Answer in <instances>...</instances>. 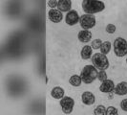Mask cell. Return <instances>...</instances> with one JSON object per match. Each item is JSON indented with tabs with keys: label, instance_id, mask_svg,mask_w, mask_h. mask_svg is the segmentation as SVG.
<instances>
[{
	"label": "cell",
	"instance_id": "6da1fadb",
	"mask_svg": "<svg viewBox=\"0 0 127 115\" xmlns=\"http://www.w3.org/2000/svg\"><path fill=\"white\" fill-rule=\"evenodd\" d=\"M81 6L83 12L87 14L101 13L105 10V3L98 0H83Z\"/></svg>",
	"mask_w": 127,
	"mask_h": 115
},
{
	"label": "cell",
	"instance_id": "7a4b0ae2",
	"mask_svg": "<svg viewBox=\"0 0 127 115\" xmlns=\"http://www.w3.org/2000/svg\"><path fill=\"white\" fill-rule=\"evenodd\" d=\"M97 73L98 71L93 64H87L82 68L80 72V77L82 79V82L86 84L94 83L97 79Z\"/></svg>",
	"mask_w": 127,
	"mask_h": 115
},
{
	"label": "cell",
	"instance_id": "3957f363",
	"mask_svg": "<svg viewBox=\"0 0 127 115\" xmlns=\"http://www.w3.org/2000/svg\"><path fill=\"white\" fill-rule=\"evenodd\" d=\"M92 63L99 71L106 70L109 68V59L106 55L101 53H95L92 57Z\"/></svg>",
	"mask_w": 127,
	"mask_h": 115
},
{
	"label": "cell",
	"instance_id": "277c9868",
	"mask_svg": "<svg viewBox=\"0 0 127 115\" xmlns=\"http://www.w3.org/2000/svg\"><path fill=\"white\" fill-rule=\"evenodd\" d=\"M115 55L118 58L127 56V40L123 38H117L113 43Z\"/></svg>",
	"mask_w": 127,
	"mask_h": 115
},
{
	"label": "cell",
	"instance_id": "5b68a950",
	"mask_svg": "<svg viewBox=\"0 0 127 115\" xmlns=\"http://www.w3.org/2000/svg\"><path fill=\"white\" fill-rule=\"evenodd\" d=\"M95 24H96V20H95V15L84 13L80 16L79 25L82 28V30H90V29L94 28Z\"/></svg>",
	"mask_w": 127,
	"mask_h": 115
},
{
	"label": "cell",
	"instance_id": "8992f818",
	"mask_svg": "<svg viewBox=\"0 0 127 115\" xmlns=\"http://www.w3.org/2000/svg\"><path fill=\"white\" fill-rule=\"evenodd\" d=\"M59 105L61 107V109L63 111V113L65 114H71L74 110L75 108V100L69 97V96H65L64 98H62L60 101H59Z\"/></svg>",
	"mask_w": 127,
	"mask_h": 115
},
{
	"label": "cell",
	"instance_id": "52a82bcc",
	"mask_svg": "<svg viewBox=\"0 0 127 115\" xmlns=\"http://www.w3.org/2000/svg\"><path fill=\"white\" fill-rule=\"evenodd\" d=\"M79 19H80V16H79L78 13L75 10H71L70 12L67 13L65 15V22L69 26H74L79 23Z\"/></svg>",
	"mask_w": 127,
	"mask_h": 115
},
{
	"label": "cell",
	"instance_id": "ba28073f",
	"mask_svg": "<svg viewBox=\"0 0 127 115\" xmlns=\"http://www.w3.org/2000/svg\"><path fill=\"white\" fill-rule=\"evenodd\" d=\"M48 17L52 22L59 23L63 19V13H61L57 9H50L49 12H48Z\"/></svg>",
	"mask_w": 127,
	"mask_h": 115
},
{
	"label": "cell",
	"instance_id": "9c48e42d",
	"mask_svg": "<svg viewBox=\"0 0 127 115\" xmlns=\"http://www.w3.org/2000/svg\"><path fill=\"white\" fill-rule=\"evenodd\" d=\"M115 83L112 80H106L104 82H102L101 84L99 85V91L102 92V93H106V94H109V93H112L113 91H115Z\"/></svg>",
	"mask_w": 127,
	"mask_h": 115
},
{
	"label": "cell",
	"instance_id": "30bf717a",
	"mask_svg": "<svg viewBox=\"0 0 127 115\" xmlns=\"http://www.w3.org/2000/svg\"><path fill=\"white\" fill-rule=\"evenodd\" d=\"M81 101L85 106H92L95 103V96L91 91H84L81 94Z\"/></svg>",
	"mask_w": 127,
	"mask_h": 115
},
{
	"label": "cell",
	"instance_id": "8fae6325",
	"mask_svg": "<svg viewBox=\"0 0 127 115\" xmlns=\"http://www.w3.org/2000/svg\"><path fill=\"white\" fill-rule=\"evenodd\" d=\"M77 38L82 43H88L92 39V32L89 30H81L77 34Z\"/></svg>",
	"mask_w": 127,
	"mask_h": 115
},
{
	"label": "cell",
	"instance_id": "7c38bea8",
	"mask_svg": "<svg viewBox=\"0 0 127 115\" xmlns=\"http://www.w3.org/2000/svg\"><path fill=\"white\" fill-rule=\"evenodd\" d=\"M72 8V1L71 0H59L57 10L61 13H69Z\"/></svg>",
	"mask_w": 127,
	"mask_h": 115
},
{
	"label": "cell",
	"instance_id": "4fadbf2b",
	"mask_svg": "<svg viewBox=\"0 0 127 115\" xmlns=\"http://www.w3.org/2000/svg\"><path fill=\"white\" fill-rule=\"evenodd\" d=\"M51 96L56 100H61L65 97V90L60 86H56L51 90Z\"/></svg>",
	"mask_w": 127,
	"mask_h": 115
},
{
	"label": "cell",
	"instance_id": "5bb4252c",
	"mask_svg": "<svg viewBox=\"0 0 127 115\" xmlns=\"http://www.w3.org/2000/svg\"><path fill=\"white\" fill-rule=\"evenodd\" d=\"M93 48L91 47V45H85L81 48L80 57L82 59H89L93 57Z\"/></svg>",
	"mask_w": 127,
	"mask_h": 115
},
{
	"label": "cell",
	"instance_id": "9a60e30c",
	"mask_svg": "<svg viewBox=\"0 0 127 115\" xmlns=\"http://www.w3.org/2000/svg\"><path fill=\"white\" fill-rule=\"evenodd\" d=\"M115 94L118 96H124L127 94V82H121L115 87Z\"/></svg>",
	"mask_w": 127,
	"mask_h": 115
},
{
	"label": "cell",
	"instance_id": "2e32d148",
	"mask_svg": "<svg viewBox=\"0 0 127 115\" xmlns=\"http://www.w3.org/2000/svg\"><path fill=\"white\" fill-rule=\"evenodd\" d=\"M69 83H70V84L72 86H74V87H78V86L81 85V83H82L83 82H82V79H81L80 75L75 74V75H73V76L70 77Z\"/></svg>",
	"mask_w": 127,
	"mask_h": 115
},
{
	"label": "cell",
	"instance_id": "e0dca14e",
	"mask_svg": "<svg viewBox=\"0 0 127 115\" xmlns=\"http://www.w3.org/2000/svg\"><path fill=\"white\" fill-rule=\"evenodd\" d=\"M111 48H112V43L110 41H103L100 46V53L107 55L111 51Z\"/></svg>",
	"mask_w": 127,
	"mask_h": 115
},
{
	"label": "cell",
	"instance_id": "ac0fdd59",
	"mask_svg": "<svg viewBox=\"0 0 127 115\" xmlns=\"http://www.w3.org/2000/svg\"><path fill=\"white\" fill-rule=\"evenodd\" d=\"M106 107L103 105H98L96 106L94 109V114L95 115H105L106 114Z\"/></svg>",
	"mask_w": 127,
	"mask_h": 115
},
{
	"label": "cell",
	"instance_id": "d6986e66",
	"mask_svg": "<svg viewBox=\"0 0 127 115\" xmlns=\"http://www.w3.org/2000/svg\"><path fill=\"white\" fill-rule=\"evenodd\" d=\"M102 41L100 38H95L92 41V44H91V47L93 48V50H97V49H100V46L102 44Z\"/></svg>",
	"mask_w": 127,
	"mask_h": 115
},
{
	"label": "cell",
	"instance_id": "ffe728a7",
	"mask_svg": "<svg viewBox=\"0 0 127 115\" xmlns=\"http://www.w3.org/2000/svg\"><path fill=\"white\" fill-rule=\"evenodd\" d=\"M105 115H119V110L114 106H109L106 109V114Z\"/></svg>",
	"mask_w": 127,
	"mask_h": 115
},
{
	"label": "cell",
	"instance_id": "44dd1931",
	"mask_svg": "<svg viewBox=\"0 0 127 115\" xmlns=\"http://www.w3.org/2000/svg\"><path fill=\"white\" fill-rule=\"evenodd\" d=\"M97 80L100 81V82H104L106 80H108V76H107V73L105 70H101V71H98L97 73Z\"/></svg>",
	"mask_w": 127,
	"mask_h": 115
},
{
	"label": "cell",
	"instance_id": "7402d4cb",
	"mask_svg": "<svg viewBox=\"0 0 127 115\" xmlns=\"http://www.w3.org/2000/svg\"><path fill=\"white\" fill-rule=\"evenodd\" d=\"M105 30H106V32L110 34V35H112V34H115L116 33V30H117V27L115 24H112V23H110L108 25L106 26V28H105Z\"/></svg>",
	"mask_w": 127,
	"mask_h": 115
},
{
	"label": "cell",
	"instance_id": "603a6c76",
	"mask_svg": "<svg viewBox=\"0 0 127 115\" xmlns=\"http://www.w3.org/2000/svg\"><path fill=\"white\" fill-rule=\"evenodd\" d=\"M47 5L49 6V8H51V9H55V8H57L58 1H57V0H50V1L47 2Z\"/></svg>",
	"mask_w": 127,
	"mask_h": 115
},
{
	"label": "cell",
	"instance_id": "cb8c5ba5",
	"mask_svg": "<svg viewBox=\"0 0 127 115\" xmlns=\"http://www.w3.org/2000/svg\"><path fill=\"white\" fill-rule=\"evenodd\" d=\"M121 108L123 111L127 112V98L126 99H123L121 102Z\"/></svg>",
	"mask_w": 127,
	"mask_h": 115
},
{
	"label": "cell",
	"instance_id": "d4e9b609",
	"mask_svg": "<svg viewBox=\"0 0 127 115\" xmlns=\"http://www.w3.org/2000/svg\"><path fill=\"white\" fill-rule=\"evenodd\" d=\"M126 63H127V58H126Z\"/></svg>",
	"mask_w": 127,
	"mask_h": 115
}]
</instances>
